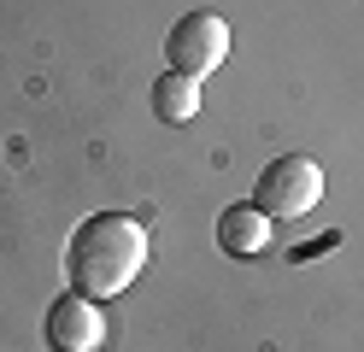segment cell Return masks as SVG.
I'll use <instances>...</instances> for the list:
<instances>
[{
    "mask_svg": "<svg viewBox=\"0 0 364 352\" xmlns=\"http://www.w3.org/2000/svg\"><path fill=\"white\" fill-rule=\"evenodd\" d=\"M141 270H147V223L129 218V211H95V218H82L71 247H65L71 294H88V299L124 294Z\"/></svg>",
    "mask_w": 364,
    "mask_h": 352,
    "instance_id": "obj_1",
    "label": "cell"
},
{
    "mask_svg": "<svg viewBox=\"0 0 364 352\" xmlns=\"http://www.w3.org/2000/svg\"><path fill=\"white\" fill-rule=\"evenodd\" d=\"M48 346H53V352H100V346H106L100 299H88V294H59V299L48 305Z\"/></svg>",
    "mask_w": 364,
    "mask_h": 352,
    "instance_id": "obj_4",
    "label": "cell"
},
{
    "mask_svg": "<svg viewBox=\"0 0 364 352\" xmlns=\"http://www.w3.org/2000/svg\"><path fill=\"white\" fill-rule=\"evenodd\" d=\"M165 53H171V70L200 82V77H212V70L230 59V23L218 12H188V18H176V30L165 36Z\"/></svg>",
    "mask_w": 364,
    "mask_h": 352,
    "instance_id": "obj_3",
    "label": "cell"
},
{
    "mask_svg": "<svg viewBox=\"0 0 364 352\" xmlns=\"http://www.w3.org/2000/svg\"><path fill=\"white\" fill-rule=\"evenodd\" d=\"M194 112H200V82L182 77V70H165L153 82V117L159 124H188Z\"/></svg>",
    "mask_w": 364,
    "mask_h": 352,
    "instance_id": "obj_6",
    "label": "cell"
},
{
    "mask_svg": "<svg viewBox=\"0 0 364 352\" xmlns=\"http://www.w3.org/2000/svg\"><path fill=\"white\" fill-rule=\"evenodd\" d=\"M218 247L235 252V258H259L270 247V218H264L259 206H230L218 218Z\"/></svg>",
    "mask_w": 364,
    "mask_h": 352,
    "instance_id": "obj_5",
    "label": "cell"
},
{
    "mask_svg": "<svg viewBox=\"0 0 364 352\" xmlns=\"http://www.w3.org/2000/svg\"><path fill=\"white\" fill-rule=\"evenodd\" d=\"M317 200H323V164H311V159H300V153H288V159H270L264 171H259L253 206L264 211L270 223H294V218H306Z\"/></svg>",
    "mask_w": 364,
    "mask_h": 352,
    "instance_id": "obj_2",
    "label": "cell"
}]
</instances>
